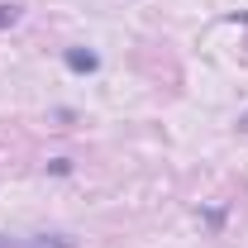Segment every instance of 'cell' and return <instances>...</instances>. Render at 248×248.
Instances as JSON below:
<instances>
[{
    "mask_svg": "<svg viewBox=\"0 0 248 248\" xmlns=\"http://www.w3.org/2000/svg\"><path fill=\"white\" fill-rule=\"evenodd\" d=\"M15 19H19V5H0V29H10Z\"/></svg>",
    "mask_w": 248,
    "mask_h": 248,
    "instance_id": "3957f363",
    "label": "cell"
},
{
    "mask_svg": "<svg viewBox=\"0 0 248 248\" xmlns=\"http://www.w3.org/2000/svg\"><path fill=\"white\" fill-rule=\"evenodd\" d=\"M239 129H248V115H239Z\"/></svg>",
    "mask_w": 248,
    "mask_h": 248,
    "instance_id": "277c9868",
    "label": "cell"
},
{
    "mask_svg": "<svg viewBox=\"0 0 248 248\" xmlns=\"http://www.w3.org/2000/svg\"><path fill=\"white\" fill-rule=\"evenodd\" d=\"M0 248H15V244H10V239H0Z\"/></svg>",
    "mask_w": 248,
    "mask_h": 248,
    "instance_id": "5b68a950",
    "label": "cell"
},
{
    "mask_svg": "<svg viewBox=\"0 0 248 248\" xmlns=\"http://www.w3.org/2000/svg\"><path fill=\"white\" fill-rule=\"evenodd\" d=\"M62 58H67V67H72V72H95V67H100V58H95V53H86V48H67Z\"/></svg>",
    "mask_w": 248,
    "mask_h": 248,
    "instance_id": "6da1fadb",
    "label": "cell"
},
{
    "mask_svg": "<svg viewBox=\"0 0 248 248\" xmlns=\"http://www.w3.org/2000/svg\"><path fill=\"white\" fill-rule=\"evenodd\" d=\"M29 248H72V239H62V234H38V239H29Z\"/></svg>",
    "mask_w": 248,
    "mask_h": 248,
    "instance_id": "7a4b0ae2",
    "label": "cell"
}]
</instances>
